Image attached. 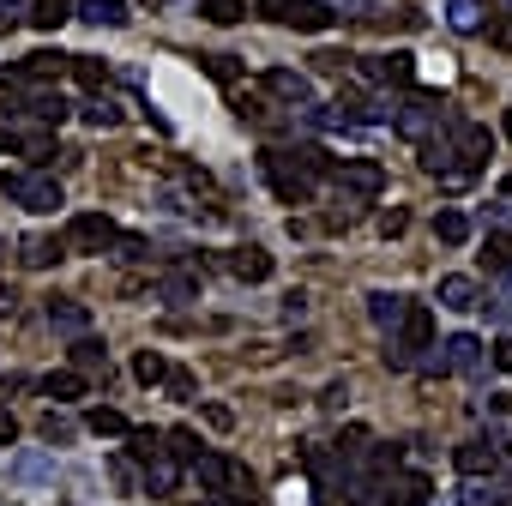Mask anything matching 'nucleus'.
Returning <instances> with one entry per match:
<instances>
[{"mask_svg":"<svg viewBox=\"0 0 512 506\" xmlns=\"http://www.w3.org/2000/svg\"><path fill=\"white\" fill-rule=\"evenodd\" d=\"M446 145H452V175H446V187H464L470 175H482V163H488V127H476V121H464V115H446Z\"/></svg>","mask_w":512,"mask_h":506,"instance_id":"nucleus-1","label":"nucleus"},{"mask_svg":"<svg viewBox=\"0 0 512 506\" xmlns=\"http://www.w3.org/2000/svg\"><path fill=\"white\" fill-rule=\"evenodd\" d=\"M260 175H266V187H272L284 205H308V199L320 193V181L296 163V151H260Z\"/></svg>","mask_w":512,"mask_h":506,"instance_id":"nucleus-2","label":"nucleus"},{"mask_svg":"<svg viewBox=\"0 0 512 506\" xmlns=\"http://www.w3.org/2000/svg\"><path fill=\"white\" fill-rule=\"evenodd\" d=\"M422 350H434V314L428 308H416L410 302V314L398 320V332H392V344H386V368H416L422 362Z\"/></svg>","mask_w":512,"mask_h":506,"instance_id":"nucleus-3","label":"nucleus"},{"mask_svg":"<svg viewBox=\"0 0 512 506\" xmlns=\"http://www.w3.org/2000/svg\"><path fill=\"white\" fill-rule=\"evenodd\" d=\"M0 193H7L13 205H25V211H37V217H49L61 205V181L37 175V169H0Z\"/></svg>","mask_w":512,"mask_h":506,"instance_id":"nucleus-4","label":"nucleus"},{"mask_svg":"<svg viewBox=\"0 0 512 506\" xmlns=\"http://www.w3.org/2000/svg\"><path fill=\"white\" fill-rule=\"evenodd\" d=\"M193 476H199V488L205 494H253V476H247V464L241 458H229V452H199L193 464H187Z\"/></svg>","mask_w":512,"mask_h":506,"instance_id":"nucleus-5","label":"nucleus"},{"mask_svg":"<svg viewBox=\"0 0 512 506\" xmlns=\"http://www.w3.org/2000/svg\"><path fill=\"white\" fill-rule=\"evenodd\" d=\"M253 13L272 19V25H296V31H332L338 13L326 0H253Z\"/></svg>","mask_w":512,"mask_h":506,"instance_id":"nucleus-6","label":"nucleus"},{"mask_svg":"<svg viewBox=\"0 0 512 506\" xmlns=\"http://www.w3.org/2000/svg\"><path fill=\"white\" fill-rule=\"evenodd\" d=\"M332 181H338V199H344V205H368V199H380L386 169H380L374 157H344V163L332 169Z\"/></svg>","mask_w":512,"mask_h":506,"instance_id":"nucleus-7","label":"nucleus"},{"mask_svg":"<svg viewBox=\"0 0 512 506\" xmlns=\"http://www.w3.org/2000/svg\"><path fill=\"white\" fill-rule=\"evenodd\" d=\"M7 121H37V127H61L67 115H73V103L55 91V85H37V91H25V97H13L7 109H0Z\"/></svg>","mask_w":512,"mask_h":506,"instance_id":"nucleus-8","label":"nucleus"},{"mask_svg":"<svg viewBox=\"0 0 512 506\" xmlns=\"http://www.w3.org/2000/svg\"><path fill=\"white\" fill-rule=\"evenodd\" d=\"M115 235H121V229H115L109 211H79V217H67V229H61L67 253H109Z\"/></svg>","mask_w":512,"mask_h":506,"instance_id":"nucleus-9","label":"nucleus"},{"mask_svg":"<svg viewBox=\"0 0 512 506\" xmlns=\"http://www.w3.org/2000/svg\"><path fill=\"white\" fill-rule=\"evenodd\" d=\"M67 61H73V55H61V49H37V55H25L19 67H7L0 79L19 85V91H31V85H55V79L67 73Z\"/></svg>","mask_w":512,"mask_h":506,"instance_id":"nucleus-10","label":"nucleus"},{"mask_svg":"<svg viewBox=\"0 0 512 506\" xmlns=\"http://www.w3.org/2000/svg\"><path fill=\"white\" fill-rule=\"evenodd\" d=\"M440 121H446V115H440V103H428V97H404V103L392 109V127H398V139H416V145H422V139H428Z\"/></svg>","mask_w":512,"mask_h":506,"instance_id":"nucleus-11","label":"nucleus"},{"mask_svg":"<svg viewBox=\"0 0 512 506\" xmlns=\"http://www.w3.org/2000/svg\"><path fill=\"white\" fill-rule=\"evenodd\" d=\"M356 73H362L368 85H410V79H416V55H362Z\"/></svg>","mask_w":512,"mask_h":506,"instance_id":"nucleus-12","label":"nucleus"},{"mask_svg":"<svg viewBox=\"0 0 512 506\" xmlns=\"http://www.w3.org/2000/svg\"><path fill=\"white\" fill-rule=\"evenodd\" d=\"M260 85H266V97H278V103H290V109H296V103H302V109L314 103V79L296 73V67H272V73H260Z\"/></svg>","mask_w":512,"mask_h":506,"instance_id":"nucleus-13","label":"nucleus"},{"mask_svg":"<svg viewBox=\"0 0 512 506\" xmlns=\"http://www.w3.org/2000/svg\"><path fill=\"white\" fill-rule=\"evenodd\" d=\"M43 320H49V332H61V338H85V332H91V308L73 302V296H49Z\"/></svg>","mask_w":512,"mask_h":506,"instance_id":"nucleus-14","label":"nucleus"},{"mask_svg":"<svg viewBox=\"0 0 512 506\" xmlns=\"http://www.w3.org/2000/svg\"><path fill=\"white\" fill-rule=\"evenodd\" d=\"M37 392H43V398H55V404H79V398H91V374L61 368V374H43V380H37Z\"/></svg>","mask_w":512,"mask_h":506,"instance_id":"nucleus-15","label":"nucleus"},{"mask_svg":"<svg viewBox=\"0 0 512 506\" xmlns=\"http://www.w3.org/2000/svg\"><path fill=\"white\" fill-rule=\"evenodd\" d=\"M73 19H85L97 31H121L133 13H127V0H73Z\"/></svg>","mask_w":512,"mask_h":506,"instance_id":"nucleus-16","label":"nucleus"},{"mask_svg":"<svg viewBox=\"0 0 512 506\" xmlns=\"http://www.w3.org/2000/svg\"><path fill=\"white\" fill-rule=\"evenodd\" d=\"M223 266H229V278H241V284H266V278H272V253H266V247H235Z\"/></svg>","mask_w":512,"mask_h":506,"instance_id":"nucleus-17","label":"nucleus"},{"mask_svg":"<svg viewBox=\"0 0 512 506\" xmlns=\"http://www.w3.org/2000/svg\"><path fill=\"white\" fill-rule=\"evenodd\" d=\"M199 272L193 266H181V272H163L157 278V302H169V308H187V302H199Z\"/></svg>","mask_w":512,"mask_h":506,"instance_id":"nucleus-18","label":"nucleus"},{"mask_svg":"<svg viewBox=\"0 0 512 506\" xmlns=\"http://www.w3.org/2000/svg\"><path fill=\"white\" fill-rule=\"evenodd\" d=\"M404 314H410V296H398V290H374V296H368V320H374L380 332H398Z\"/></svg>","mask_w":512,"mask_h":506,"instance_id":"nucleus-19","label":"nucleus"},{"mask_svg":"<svg viewBox=\"0 0 512 506\" xmlns=\"http://www.w3.org/2000/svg\"><path fill=\"white\" fill-rule=\"evenodd\" d=\"M175 482H181V464L163 452V458H151V464H139V488L145 494H175Z\"/></svg>","mask_w":512,"mask_h":506,"instance_id":"nucleus-20","label":"nucleus"},{"mask_svg":"<svg viewBox=\"0 0 512 506\" xmlns=\"http://www.w3.org/2000/svg\"><path fill=\"white\" fill-rule=\"evenodd\" d=\"M19 260H25V266H37V272H43V266H61V260H67V241H61V235H31Z\"/></svg>","mask_w":512,"mask_h":506,"instance_id":"nucleus-21","label":"nucleus"},{"mask_svg":"<svg viewBox=\"0 0 512 506\" xmlns=\"http://www.w3.org/2000/svg\"><path fill=\"white\" fill-rule=\"evenodd\" d=\"M25 19H31L37 31H61V25L73 19V0H25Z\"/></svg>","mask_w":512,"mask_h":506,"instance_id":"nucleus-22","label":"nucleus"},{"mask_svg":"<svg viewBox=\"0 0 512 506\" xmlns=\"http://www.w3.org/2000/svg\"><path fill=\"white\" fill-rule=\"evenodd\" d=\"M476 302H482L476 278H440V308H452V314H470Z\"/></svg>","mask_w":512,"mask_h":506,"instance_id":"nucleus-23","label":"nucleus"},{"mask_svg":"<svg viewBox=\"0 0 512 506\" xmlns=\"http://www.w3.org/2000/svg\"><path fill=\"white\" fill-rule=\"evenodd\" d=\"M73 368H79V374H109V344L91 338V332L73 338Z\"/></svg>","mask_w":512,"mask_h":506,"instance_id":"nucleus-24","label":"nucleus"},{"mask_svg":"<svg viewBox=\"0 0 512 506\" xmlns=\"http://www.w3.org/2000/svg\"><path fill=\"white\" fill-rule=\"evenodd\" d=\"M79 115H85V127H121V103H115L109 91H91V97L79 103Z\"/></svg>","mask_w":512,"mask_h":506,"instance_id":"nucleus-25","label":"nucleus"},{"mask_svg":"<svg viewBox=\"0 0 512 506\" xmlns=\"http://www.w3.org/2000/svg\"><path fill=\"white\" fill-rule=\"evenodd\" d=\"M163 458V428H127V464Z\"/></svg>","mask_w":512,"mask_h":506,"instance_id":"nucleus-26","label":"nucleus"},{"mask_svg":"<svg viewBox=\"0 0 512 506\" xmlns=\"http://www.w3.org/2000/svg\"><path fill=\"white\" fill-rule=\"evenodd\" d=\"M85 428H91V434H103V440H127V428H133V422H127L121 410L97 404V410H85Z\"/></svg>","mask_w":512,"mask_h":506,"instance_id":"nucleus-27","label":"nucleus"},{"mask_svg":"<svg viewBox=\"0 0 512 506\" xmlns=\"http://www.w3.org/2000/svg\"><path fill=\"white\" fill-rule=\"evenodd\" d=\"M446 25H452V31H464V37L488 31V19H482V7H476V0H446Z\"/></svg>","mask_w":512,"mask_h":506,"instance_id":"nucleus-28","label":"nucleus"},{"mask_svg":"<svg viewBox=\"0 0 512 506\" xmlns=\"http://www.w3.org/2000/svg\"><path fill=\"white\" fill-rule=\"evenodd\" d=\"M434 235H440L446 247H464V241H470V217L446 205V211H434Z\"/></svg>","mask_w":512,"mask_h":506,"instance_id":"nucleus-29","label":"nucleus"},{"mask_svg":"<svg viewBox=\"0 0 512 506\" xmlns=\"http://www.w3.org/2000/svg\"><path fill=\"white\" fill-rule=\"evenodd\" d=\"M163 452H169L175 464H193L205 446H199V434H193V428H163Z\"/></svg>","mask_w":512,"mask_h":506,"instance_id":"nucleus-30","label":"nucleus"},{"mask_svg":"<svg viewBox=\"0 0 512 506\" xmlns=\"http://www.w3.org/2000/svg\"><path fill=\"white\" fill-rule=\"evenodd\" d=\"M133 380H139V386H163V380H169V362H163L157 350H139V356H133Z\"/></svg>","mask_w":512,"mask_h":506,"instance_id":"nucleus-31","label":"nucleus"},{"mask_svg":"<svg viewBox=\"0 0 512 506\" xmlns=\"http://www.w3.org/2000/svg\"><path fill=\"white\" fill-rule=\"evenodd\" d=\"M13 476H19V482H55V458H43V452H25V458L13 464Z\"/></svg>","mask_w":512,"mask_h":506,"instance_id":"nucleus-32","label":"nucleus"},{"mask_svg":"<svg viewBox=\"0 0 512 506\" xmlns=\"http://www.w3.org/2000/svg\"><path fill=\"white\" fill-rule=\"evenodd\" d=\"M482 266L500 278V272H512V235H488V247H482Z\"/></svg>","mask_w":512,"mask_h":506,"instance_id":"nucleus-33","label":"nucleus"},{"mask_svg":"<svg viewBox=\"0 0 512 506\" xmlns=\"http://www.w3.org/2000/svg\"><path fill=\"white\" fill-rule=\"evenodd\" d=\"M37 434H43V440H49V446H67V440H73V434H79V428H73V416H61V410H49V416H43V422H37Z\"/></svg>","mask_w":512,"mask_h":506,"instance_id":"nucleus-34","label":"nucleus"},{"mask_svg":"<svg viewBox=\"0 0 512 506\" xmlns=\"http://www.w3.org/2000/svg\"><path fill=\"white\" fill-rule=\"evenodd\" d=\"M199 13H205L211 25H235V19L247 13V0H199Z\"/></svg>","mask_w":512,"mask_h":506,"instance_id":"nucleus-35","label":"nucleus"},{"mask_svg":"<svg viewBox=\"0 0 512 506\" xmlns=\"http://www.w3.org/2000/svg\"><path fill=\"white\" fill-rule=\"evenodd\" d=\"M115 260H121V266L151 260V241H145V235H115Z\"/></svg>","mask_w":512,"mask_h":506,"instance_id":"nucleus-36","label":"nucleus"},{"mask_svg":"<svg viewBox=\"0 0 512 506\" xmlns=\"http://www.w3.org/2000/svg\"><path fill=\"white\" fill-rule=\"evenodd\" d=\"M67 67H73V73H79V85H91V91H103V79H109V67H103V61H91V55H73Z\"/></svg>","mask_w":512,"mask_h":506,"instance_id":"nucleus-37","label":"nucleus"},{"mask_svg":"<svg viewBox=\"0 0 512 506\" xmlns=\"http://www.w3.org/2000/svg\"><path fill=\"white\" fill-rule=\"evenodd\" d=\"M205 73H211L217 85H235V79H241V67H235V55H205Z\"/></svg>","mask_w":512,"mask_h":506,"instance_id":"nucleus-38","label":"nucleus"},{"mask_svg":"<svg viewBox=\"0 0 512 506\" xmlns=\"http://www.w3.org/2000/svg\"><path fill=\"white\" fill-rule=\"evenodd\" d=\"M163 386H169V398L193 404V374H187V368H169V380H163Z\"/></svg>","mask_w":512,"mask_h":506,"instance_id":"nucleus-39","label":"nucleus"},{"mask_svg":"<svg viewBox=\"0 0 512 506\" xmlns=\"http://www.w3.org/2000/svg\"><path fill=\"white\" fill-rule=\"evenodd\" d=\"M488 368H500V374H512V332L488 344Z\"/></svg>","mask_w":512,"mask_h":506,"instance_id":"nucleus-40","label":"nucleus"},{"mask_svg":"<svg viewBox=\"0 0 512 506\" xmlns=\"http://www.w3.org/2000/svg\"><path fill=\"white\" fill-rule=\"evenodd\" d=\"M25 25V0H0V37Z\"/></svg>","mask_w":512,"mask_h":506,"instance_id":"nucleus-41","label":"nucleus"},{"mask_svg":"<svg viewBox=\"0 0 512 506\" xmlns=\"http://www.w3.org/2000/svg\"><path fill=\"white\" fill-rule=\"evenodd\" d=\"M404 229H410V211H386V217H380V235H386V241L404 235Z\"/></svg>","mask_w":512,"mask_h":506,"instance_id":"nucleus-42","label":"nucleus"},{"mask_svg":"<svg viewBox=\"0 0 512 506\" xmlns=\"http://www.w3.org/2000/svg\"><path fill=\"white\" fill-rule=\"evenodd\" d=\"M13 440H19V416L0 404V446H13Z\"/></svg>","mask_w":512,"mask_h":506,"instance_id":"nucleus-43","label":"nucleus"},{"mask_svg":"<svg viewBox=\"0 0 512 506\" xmlns=\"http://www.w3.org/2000/svg\"><path fill=\"white\" fill-rule=\"evenodd\" d=\"M302 314H308V296H302V290H290V296H284V320H302Z\"/></svg>","mask_w":512,"mask_h":506,"instance_id":"nucleus-44","label":"nucleus"},{"mask_svg":"<svg viewBox=\"0 0 512 506\" xmlns=\"http://www.w3.org/2000/svg\"><path fill=\"white\" fill-rule=\"evenodd\" d=\"M205 422H211V428H235V416H229V404H205Z\"/></svg>","mask_w":512,"mask_h":506,"instance_id":"nucleus-45","label":"nucleus"},{"mask_svg":"<svg viewBox=\"0 0 512 506\" xmlns=\"http://www.w3.org/2000/svg\"><path fill=\"white\" fill-rule=\"evenodd\" d=\"M344 398H350V386H344V380H332V386H326V398H320V404H326V410H338V404H344Z\"/></svg>","mask_w":512,"mask_h":506,"instance_id":"nucleus-46","label":"nucleus"},{"mask_svg":"<svg viewBox=\"0 0 512 506\" xmlns=\"http://www.w3.org/2000/svg\"><path fill=\"white\" fill-rule=\"evenodd\" d=\"M19 145H25V133H19V127H0V151H7V157H13Z\"/></svg>","mask_w":512,"mask_h":506,"instance_id":"nucleus-47","label":"nucleus"},{"mask_svg":"<svg viewBox=\"0 0 512 506\" xmlns=\"http://www.w3.org/2000/svg\"><path fill=\"white\" fill-rule=\"evenodd\" d=\"M13 302H19V290H7V284H0V314H13Z\"/></svg>","mask_w":512,"mask_h":506,"instance_id":"nucleus-48","label":"nucleus"},{"mask_svg":"<svg viewBox=\"0 0 512 506\" xmlns=\"http://www.w3.org/2000/svg\"><path fill=\"white\" fill-rule=\"evenodd\" d=\"M500 127H506V139H512V109H506V121H500Z\"/></svg>","mask_w":512,"mask_h":506,"instance_id":"nucleus-49","label":"nucleus"},{"mask_svg":"<svg viewBox=\"0 0 512 506\" xmlns=\"http://www.w3.org/2000/svg\"><path fill=\"white\" fill-rule=\"evenodd\" d=\"M500 193H506V199H512V175H506V181H500Z\"/></svg>","mask_w":512,"mask_h":506,"instance_id":"nucleus-50","label":"nucleus"},{"mask_svg":"<svg viewBox=\"0 0 512 506\" xmlns=\"http://www.w3.org/2000/svg\"><path fill=\"white\" fill-rule=\"evenodd\" d=\"M139 7H163V0H139Z\"/></svg>","mask_w":512,"mask_h":506,"instance_id":"nucleus-51","label":"nucleus"},{"mask_svg":"<svg viewBox=\"0 0 512 506\" xmlns=\"http://www.w3.org/2000/svg\"><path fill=\"white\" fill-rule=\"evenodd\" d=\"M500 7H506V13H512V0H500Z\"/></svg>","mask_w":512,"mask_h":506,"instance_id":"nucleus-52","label":"nucleus"},{"mask_svg":"<svg viewBox=\"0 0 512 506\" xmlns=\"http://www.w3.org/2000/svg\"><path fill=\"white\" fill-rule=\"evenodd\" d=\"M61 506H79V500H61Z\"/></svg>","mask_w":512,"mask_h":506,"instance_id":"nucleus-53","label":"nucleus"}]
</instances>
